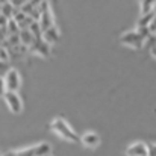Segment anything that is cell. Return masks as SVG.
Masks as SVG:
<instances>
[{"label": "cell", "mask_w": 156, "mask_h": 156, "mask_svg": "<svg viewBox=\"0 0 156 156\" xmlns=\"http://www.w3.org/2000/svg\"><path fill=\"white\" fill-rule=\"evenodd\" d=\"M50 127H52V130L55 133H58L59 136H62L67 141H71V143H79L80 141L79 135L70 127V124L64 118H55L52 121V124H50Z\"/></svg>", "instance_id": "obj_1"}, {"label": "cell", "mask_w": 156, "mask_h": 156, "mask_svg": "<svg viewBox=\"0 0 156 156\" xmlns=\"http://www.w3.org/2000/svg\"><path fill=\"white\" fill-rule=\"evenodd\" d=\"M5 80V88H6V93H17V90L20 88L21 85V77H20V73L15 70V68H11L6 76L3 77Z\"/></svg>", "instance_id": "obj_2"}, {"label": "cell", "mask_w": 156, "mask_h": 156, "mask_svg": "<svg viewBox=\"0 0 156 156\" xmlns=\"http://www.w3.org/2000/svg\"><path fill=\"white\" fill-rule=\"evenodd\" d=\"M120 43L124 44V46H127V47H132V49H141L143 44H144L143 38L138 35L136 30H129V32L123 34L120 37Z\"/></svg>", "instance_id": "obj_3"}, {"label": "cell", "mask_w": 156, "mask_h": 156, "mask_svg": "<svg viewBox=\"0 0 156 156\" xmlns=\"http://www.w3.org/2000/svg\"><path fill=\"white\" fill-rule=\"evenodd\" d=\"M3 99H5V102L12 114H20L23 111V102L17 93H5Z\"/></svg>", "instance_id": "obj_4"}, {"label": "cell", "mask_w": 156, "mask_h": 156, "mask_svg": "<svg viewBox=\"0 0 156 156\" xmlns=\"http://www.w3.org/2000/svg\"><path fill=\"white\" fill-rule=\"evenodd\" d=\"M126 155L127 156H149V144L146 143H133L126 149Z\"/></svg>", "instance_id": "obj_5"}, {"label": "cell", "mask_w": 156, "mask_h": 156, "mask_svg": "<svg viewBox=\"0 0 156 156\" xmlns=\"http://www.w3.org/2000/svg\"><path fill=\"white\" fill-rule=\"evenodd\" d=\"M38 23H40V27H41L43 32L47 30V29H50V27H53V26H55V18H53L52 11L49 9V11L41 12V17H40Z\"/></svg>", "instance_id": "obj_6"}, {"label": "cell", "mask_w": 156, "mask_h": 156, "mask_svg": "<svg viewBox=\"0 0 156 156\" xmlns=\"http://www.w3.org/2000/svg\"><path fill=\"white\" fill-rule=\"evenodd\" d=\"M80 141H82L83 146H87L90 149H94V147H97L100 144V136L96 132H87V133L82 135Z\"/></svg>", "instance_id": "obj_7"}, {"label": "cell", "mask_w": 156, "mask_h": 156, "mask_svg": "<svg viewBox=\"0 0 156 156\" xmlns=\"http://www.w3.org/2000/svg\"><path fill=\"white\" fill-rule=\"evenodd\" d=\"M29 50L35 53H40L41 56H49L50 55V46L47 43H44L43 40H35L34 44L29 47Z\"/></svg>", "instance_id": "obj_8"}, {"label": "cell", "mask_w": 156, "mask_h": 156, "mask_svg": "<svg viewBox=\"0 0 156 156\" xmlns=\"http://www.w3.org/2000/svg\"><path fill=\"white\" fill-rule=\"evenodd\" d=\"M41 40H43L44 43H47L49 46H50V44H53V43H56V41L59 40V32H58L56 26H53V27H50V29L44 30V32H43Z\"/></svg>", "instance_id": "obj_9"}, {"label": "cell", "mask_w": 156, "mask_h": 156, "mask_svg": "<svg viewBox=\"0 0 156 156\" xmlns=\"http://www.w3.org/2000/svg\"><path fill=\"white\" fill-rule=\"evenodd\" d=\"M18 37H20V43H21V46L26 47V49H29V47L34 44V41H35V38H34V35H32V32H30L29 29L20 30Z\"/></svg>", "instance_id": "obj_10"}, {"label": "cell", "mask_w": 156, "mask_h": 156, "mask_svg": "<svg viewBox=\"0 0 156 156\" xmlns=\"http://www.w3.org/2000/svg\"><path fill=\"white\" fill-rule=\"evenodd\" d=\"M52 155V146L49 143H40L35 146V156H49Z\"/></svg>", "instance_id": "obj_11"}, {"label": "cell", "mask_w": 156, "mask_h": 156, "mask_svg": "<svg viewBox=\"0 0 156 156\" xmlns=\"http://www.w3.org/2000/svg\"><path fill=\"white\" fill-rule=\"evenodd\" d=\"M17 9H14V6L11 5V2H2V11H0V15H3L5 18L11 20L14 17Z\"/></svg>", "instance_id": "obj_12"}, {"label": "cell", "mask_w": 156, "mask_h": 156, "mask_svg": "<svg viewBox=\"0 0 156 156\" xmlns=\"http://www.w3.org/2000/svg\"><path fill=\"white\" fill-rule=\"evenodd\" d=\"M155 0H143L141 2V14L143 15H147L150 12L155 11Z\"/></svg>", "instance_id": "obj_13"}, {"label": "cell", "mask_w": 156, "mask_h": 156, "mask_svg": "<svg viewBox=\"0 0 156 156\" xmlns=\"http://www.w3.org/2000/svg\"><path fill=\"white\" fill-rule=\"evenodd\" d=\"M29 30L32 32V35H34V38H35V40H41V37H43V30H41V27H40V23H38V21H32V24H30Z\"/></svg>", "instance_id": "obj_14"}, {"label": "cell", "mask_w": 156, "mask_h": 156, "mask_svg": "<svg viewBox=\"0 0 156 156\" xmlns=\"http://www.w3.org/2000/svg\"><path fill=\"white\" fill-rule=\"evenodd\" d=\"M6 30H8V35H18V34H20V27H18V24H17L12 18L8 21Z\"/></svg>", "instance_id": "obj_15"}, {"label": "cell", "mask_w": 156, "mask_h": 156, "mask_svg": "<svg viewBox=\"0 0 156 156\" xmlns=\"http://www.w3.org/2000/svg\"><path fill=\"white\" fill-rule=\"evenodd\" d=\"M135 30H136V32H138V35L143 38V41H146V40L152 35V34H150V30H149V27H138V26H136V29H135Z\"/></svg>", "instance_id": "obj_16"}, {"label": "cell", "mask_w": 156, "mask_h": 156, "mask_svg": "<svg viewBox=\"0 0 156 156\" xmlns=\"http://www.w3.org/2000/svg\"><path fill=\"white\" fill-rule=\"evenodd\" d=\"M17 156H35V146H34V147H27V149H23V150L17 152Z\"/></svg>", "instance_id": "obj_17"}, {"label": "cell", "mask_w": 156, "mask_h": 156, "mask_svg": "<svg viewBox=\"0 0 156 156\" xmlns=\"http://www.w3.org/2000/svg\"><path fill=\"white\" fill-rule=\"evenodd\" d=\"M9 70H11V68H9V64H8V62L0 61V77H5V76H6V73H8Z\"/></svg>", "instance_id": "obj_18"}, {"label": "cell", "mask_w": 156, "mask_h": 156, "mask_svg": "<svg viewBox=\"0 0 156 156\" xmlns=\"http://www.w3.org/2000/svg\"><path fill=\"white\" fill-rule=\"evenodd\" d=\"M155 44H156V37H155V35H150V37H149V38L144 41V44H143V46H146V47L150 50V49H152Z\"/></svg>", "instance_id": "obj_19"}, {"label": "cell", "mask_w": 156, "mask_h": 156, "mask_svg": "<svg viewBox=\"0 0 156 156\" xmlns=\"http://www.w3.org/2000/svg\"><path fill=\"white\" fill-rule=\"evenodd\" d=\"M0 61H3V62H8L9 61V52L3 46H0Z\"/></svg>", "instance_id": "obj_20"}, {"label": "cell", "mask_w": 156, "mask_h": 156, "mask_svg": "<svg viewBox=\"0 0 156 156\" xmlns=\"http://www.w3.org/2000/svg\"><path fill=\"white\" fill-rule=\"evenodd\" d=\"M8 40V30L6 27H0V46H3Z\"/></svg>", "instance_id": "obj_21"}, {"label": "cell", "mask_w": 156, "mask_h": 156, "mask_svg": "<svg viewBox=\"0 0 156 156\" xmlns=\"http://www.w3.org/2000/svg\"><path fill=\"white\" fill-rule=\"evenodd\" d=\"M147 27H149L150 34H152V35H155L156 34V14L153 15V18H152V21H150V24H149Z\"/></svg>", "instance_id": "obj_22"}, {"label": "cell", "mask_w": 156, "mask_h": 156, "mask_svg": "<svg viewBox=\"0 0 156 156\" xmlns=\"http://www.w3.org/2000/svg\"><path fill=\"white\" fill-rule=\"evenodd\" d=\"M5 93H6V88H5V80H3V77H0V97H3V96H5Z\"/></svg>", "instance_id": "obj_23"}, {"label": "cell", "mask_w": 156, "mask_h": 156, "mask_svg": "<svg viewBox=\"0 0 156 156\" xmlns=\"http://www.w3.org/2000/svg\"><path fill=\"white\" fill-rule=\"evenodd\" d=\"M149 156H156V144H149Z\"/></svg>", "instance_id": "obj_24"}, {"label": "cell", "mask_w": 156, "mask_h": 156, "mask_svg": "<svg viewBox=\"0 0 156 156\" xmlns=\"http://www.w3.org/2000/svg\"><path fill=\"white\" fill-rule=\"evenodd\" d=\"M8 21H9L8 18H5L3 15H0V27H6L8 26Z\"/></svg>", "instance_id": "obj_25"}, {"label": "cell", "mask_w": 156, "mask_h": 156, "mask_svg": "<svg viewBox=\"0 0 156 156\" xmlns=\"http://www.w3.org/2000/svg\"><path fill=\"white\" fill-rule=\"evenodd\" d=\"M150 53H152V56H153V58L156 59V44L153 46V47H152V49H150Z\"/></svg>", "instance_id": "obj_26"}, {"label": "cell", "mask_w": 156, "mask_h": 156, "mask_svg": "<svg viewBox=\"0 0 156 156\" xmlns=\"http://www.w3.org/2000/svg\"><path fill=\"white\" fill-rule=\"evenodd\" d=\"M2 156H17V152H6V153H3Z\"/></svg>", "instance_id": "obj_27"}, {"label": "cell", "mask_w": 156, "mask_h": 156, "mask_svg": "<svg viewBox=\"0 0 156 156\" xmlns=\"http://www.w3.org/2000/svg\"><path fill=\"white\" fill-rule=\"evenodd\" d=\"M0 11H2V2H0Z\"/></svg>", "instance_id": "obj_28"}, {"label": "cell", "mask_w": 156, "mask_h": 156, "mask_svg": "<svg viewBox=\"0 0 156 156\" xmlns=\"http://www.w3.org/2000/svg\"><path fill=\"white\" fill-rule=\"evenodd\" d=\"M49 156H52V155H49Z\"/></svg>", "instance_id": "obj_29"}, {"label": "cell", "mask_w": 156, "mask_h": 156, "mask_svg": "<svg viewBox=\"0 0 156 156\" xmlns=\"http://www.w3.org/2000/svg\"><path fill=\"white\" fill-rule=\"evenodd\" d=\"M0 156H2V155H0Z\"/></svg>", "instance_id": "obj_30"}]
</instances>
